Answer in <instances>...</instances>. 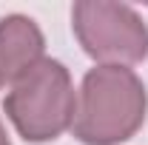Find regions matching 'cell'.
Returning <instances> with one entry per match:
<instances>
[{
    "mask_svg": "<svg viewBox=\"0 0 148 145\" xmlns=\"http://www.w3.org/2000/svg\"><path fill=\"white\" fill-rule=\"evenodd\" d=\"M46 37L32 17L6 14L0 17V88L14 85L34 63L43 60Z\"/></svg>",
    "mask_w": 148,
    "mask_h": 145,
    "instance_id": "obj_4",
    "label": "cell"
},
{
    "mask_svg": "<svg viewBox=\"0 0 148 145\" xmlns=\"http://www.w3.org/2000/svg\"><path fill=\"white\" fill-rule=\"evenodd\" d=\"M71 26L83 51L100 66H134L148 57V26L125 3L80 0L71 6Z\"/></svg>",
    "mask_w": 148,
    "mask_h": 145,
    "instance_id": "obj_3",
    "label": "cell"
},
{
    "mask_svg": "<svg viewBox=\"0 0 148 145\" xmlns=\"http://www.w3.org/2000/svg\"><path fill=\"white\" fill-rule=\"evenodd\" d=\"M0 145H12L9 134H6V128H3V122H0Z\"/></svg>",
    "mask_w": 148,
    "mask_h": 145,
    "instance_id": "obj_5",
    "label": "cell"
},
{
    "mask_svg": "<svg viewBox=\"0 0 148 145\" xmlns=\"http://www.w3.org/2000/svg\"><path fill=\"white\" fill-rule=\"evenodd\" d=\"M148 111V94L125 66H94L77 94L71 131L83 145H120L131 140Z\"/></svg>",
    "mask_w": 148,
    "mask_h": 145,
    "instance_id": "obj_1",
    "label": "cell"
},
{
    "mask_svg": "<svg viewBox=\"0 0 148 145\" xmlns=\"http://www.w3.org/2000/svg\"><path fill=\"white\" fill-rule=\"evenodd\" d=\"M6 117L26 142H51L74 122V97L69 68L43 57L9 88L3 100Z\"/></svg>",
    "mask_w": 148,
    "mask_h": 145,
    "instance_id": "obj_2",
    "label": "cell"
}]
</instances>
